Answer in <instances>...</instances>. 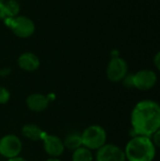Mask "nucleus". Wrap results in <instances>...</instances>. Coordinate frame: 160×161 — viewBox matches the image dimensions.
Masks as SVG:
<instances>
[{
	"label": "nucleus",
	"instance_id": "7",
	"mask_svg": "<svg viewBox=\"0 0 160 161\" xmlns=\"http://www.w3.org/2000/svg\"><path fill=\"white\" fill-rule=\"evenodd\" d=\"M157 76L152 70H141L133 75L134 88L140 91H149L157 84Z\"/></svg>",
	"mask_w": 160,
	"mask_h": 161
},
{
	"label": "nucleus",
	"instance_id": "21",
	"mask_svg": "<svg viewBox=\"0 0 160 161\" xmlns=\"http://www.w3.org/2000/svg\"><path fill=\"white\" fill-rule=\"evenodd\" d=\"M154 62H155V65H156L157 69L158 71H160V51L156 55L155 59H154Z\"/></svg>",
	"mask_w": 160,
	"mask_h": 161
},
{
	"label": "nucleus",
	"instance_id": "17",
	"mask_svg": "<svg viewBox=\"0 0 160 161\" xmlns=\"http://www.w3.org/2000/svg\"><path fill=\"white\" fill-rule=\"evenodd\" d=\"M123 83H124V86L125 88H128V89H131V88H134V83H133V75H126L125 77L122 80Z\"/></svg>",
	"mask_w": 160,
	"mask_h": 161
},
{
	"label": "nucleus",
	"instance_id": "16",
	"mask_svg": "<svg viewBox=\"0 0 160 161\" xmlns=\"http://www.w3.org/2000/svg\"><path fill=\"white\" fill-rule=\"evenodd\" d=\"M10 98V92L5 87L0 86V105L7 104Z\"/></svg>",
	"mask_w": 160,
	"mask_h": 161
},
{
	"label": "nucleus",
	"instance_id": "9",
	"mask_svg": "<svg viewBox=\"0 0 160 161\" xmlns=\"http://www.w3.org/2000/svg\"><path fill=\"white\" fill-rule=\"evenodd\" d=\"M42 142L45 152L51 158H58L65 149L63 142L58 136L46 134L42 139Z\"/></svg>",
	"mask_w": 160,
	"mask_h": 161
},
{
	"label": "nucleus",
	"instance_id": "22",
	"mask_svg": "<svg viewBox=\"0 0 160 161\" xmlns=\"http://www.w3.org/2000/svg\"><path fill=\"white\" fill-rule=\"evenodd\" d=\"M8 161H26L25 158H21V157H17V158H10V159H8Z\"/></svg>",
	"mask_w": 160,
	"mask_h": 161
},
{
	"label": "nucleus",
	"instance_id": "24",
	"mask_svg": "<svg viewBox=\"0 0 160 161\" xmlns=\"http://www.w3.org/2000/svg\"><path fill=\"white\" fill-rule=\"evenodd\" d=\"M5 1H6V0H0V3H4Z\"/></svg>",
	"mask_w": 160,
	"mask_h": 161
},
{
	"label": "nucleus",
	"instance_id": "13",
	"mask_svg": "<svg viewBox=\"0 0 160 161\" xmlns=\"http://www.w3.org/2000/svg\"><path fill=\"white\" fill-rule=\"evenodd\" d=\"M64 143V147L69 149V150H76L79 147L82 146V138H81V134L80 133H76V132H72L70 133L66 138L65 141L63 142Z\"/></svg>",
	"mask_w": 160,
	"mask_h": 161
},
{
	"label": "nucleus",
	"instance_id": "3",
	"mask_svg": "<svg viewBox=\"0 0 160 161\" xmlns=\"http://www.w3.org/2000/svg\"><path fill=\"white\" fill-rule=\"evenodd\" d=\"M82 145L90 150H98L107 142L106 130L97 125L87 127L81 133Z\"/></svg>",
	"mask_w": 160,
	"mask_h": 161
},
{
	"label": "nucleus",
	"instance_id": "15",
	"mask_svg": "<svg viewBox=\"0 0 160 161\" xmlns=\"http://www.w3.org/2000/svg\"><path fill=\"white\" fill-rule=\"evenodd\" d=\"M9 17H15L20 12V4L17 0H7L4 2Z\"/></svg>",
	"mask_w": 160,
	"mask_h": 161
},
{
	"label": "nucleus",
	"instance_id": "14",
	"mask_svg": "<svg viewBox=\"0 0 160 161\" xmlns=\"http://www.w3.org/2000/svg\"><path fill=\"white\" fill-rule=\"evenodd\" d=\"M73 161H92L93 157L90 149L86 147H79L78 149L74 151L73 157H72Z\"/></svg>",
	"mask_w": 160,
	"mask_h": 161
},
{
	"label": "nucleus",
	"instance_id": "12",
	"mask_svg": "<svg viewBox=\"0 0 160 161\" xmlns=\"http://www.w3.org/2000/svg\"><path fill=\"white\" fill-rule=\"evenodd\" d=\"M22 134L25 138L34 142H37L39 140L42 141V139L46 135V133L42 131L39 125L34 124H27L24 125L22 128Z\"/></svg>",
	"mask_w": 160,
	"mask_h": 161
},
{
	"label": "nucleus",
	"instance_id": "8",
	"mask_svg": "<svg viewBox=\"0 0 160 161\" xmlns=\"http://www.w3.org/2000/svg\"><path fill=\"white\" fill-rule=\"evenodd\" d=\"M96 161H126L124 151L115 144H105L97 150Z\"/></svg>",
	"mask_w": 160,
	"mask_h": 161
},
{
	"label": "nucleus",
	"instance_id": "23",
	"mask_svg": "<svg viewBox=\"0 0 160 161\" xmlns=\"http://www.w3.org/2000/svg\"><path fill=\"white\" fill-rule=\"evenodd\" d=\"M45 161H60L58 158H49V159H47V160Z\"/></svg>",
	"mask_w": 160,
	"mask_h": 161
},
{
	"label": "nucleus",
	"instance_id": "25",
	"mask_svg": "<svg viewBox=\"0 0 160 161\" xmlns=\"http://www.w3.org/2000/svg\"><path fill=\"white\" fill-rule=\"evenodd\" d=\"M17 1H18V0H17Z\"/></svg>",
	"mask_w": 160,
	"mask_h": 161
},
{
	"label": "nucleus",
	"instance_id": "11",
	"mask_svg": "<svg viewBox=\"0 0 160 161\" xmlns=\"http://www.w3.org/2000/svg\"><path fill=\"white\" fill-rule=\"evenodd\" d=\"M40 59L39 58L31 53V52H25L20 55L18 58V65L19 67L26 72H34L40 67Z\"/></svg>",
	"mask_w": 160,
	"mask_h": 161
},
{
	"label": "nucleus",
	"instance_id": "18",
	"mask_svg": "<svg viewBox=\"0 0 160 161\" xmlns=\"http://www.w3.org/2000/svg\"><path fill=\"white\" fill-rule=\"evenodd\" d=\"M151 140L156 147L160 148V128L151 136Z\"/></svg>",
	"mask_w": 160,
	"mask_h": 161
},
{
	"label": "nucleus",
	"instance_id": "20",
	"mask_svg": "<svg viewBox=\"0 0 160 161\" xmlns=\"http://www.w3.org/2000/svg\"><path fill=\"white\" fill-rule=\"evenodd\" d=\"M11 73V69L10 68H2L0 70V76H7Z\"/></svg>",
	"mask_w": 160,
	"mask_h": 161
},
{
	"label": "nucleus",
	"instance_id": "4",
	"mask_svg": "<svg viewBox=\"0 0 160 161\" xmlns=\"http://www.w3.org/2000/svg\"><path fill=\"white\" fill-rule=\"evenodd\" d=\"M5 25L10 28L13 33L19 38H28L35 32V25L31 19L26 16L17 15L4 20Z\"/></svg>",
	"mask_w": 160,
	"mask_h": 161
},
{
	"label": "nucleus",
	"instance_id": "10",
	"mask_svg": "<svg viewBox=\"0 0 160 161\" xmlns=\"http://www.w3.org/2000/svg\"><path fill=\"white\" fill-rule=\"evenodd\" d=\"M49 99L46 95L41 93H33L26 98L27 108L34 112H41L49 106Z\"/></svg>",
	"mask_w": 160,
	"mask_h": 161
},
{
	"label": "nucleus",
	"instance_id": "1",
	"mask_svg": "<svg viewBox=\"0 0 160 161\" xmlns=\"http://www.w3.org/2000/svg\"><path fill=\"white\" fill-rule=\"evenodd\" d=\"M132 129L138 136L150 137L160 128V105L154 100H142L131 112Z\"/></svg>",
	"mask_w": 160,
	"mask_h": 161
},
{
	"label": "nucleus",
	"instance_id": "19",
	"mask_svg": "<svg viewBox=\"0 0 160 161\" xmlns=\"http://www.w3.org/2000/svg\"><path fill=\"white\" fill-rule=\"evenodd\" d=\"M7 18H9L8 13L7 11L6 6L4 3H0V20H6Z\"/></svg>",
	"mask_w": 160,
	"mask_h": 161
},
{
	"label": "nucleus",
	"instance_id": "6",
	"mask_svg": "<svg viewBox=\"0 0 160 161\" xmlns=\"http://www.w3.org/2000/svg\"><path fill=\"white\" fill-rule=\"evenodd\" d=\"M128 72V66L126 61L120 58H112L107 68V76L112 82L122 81Z\"/></svg>",
	"mask_w": 160,
	"mask_h": 161
},
{
	"label": "nucleus",
	"instance_id": "5",
	"mask_svg": "<svg viewBox=\"0 0 160 161\" xmlns=\"http://www.w3.org/2000/svg\"><path fill=\"white\" fill-rule=\"evenodd\" d=\"M22 149V142L15 135L9 134L0 139V155L8 159L19 157Z\"/></svg>",
	"mask_w": 160,
	"mask_h": 161
},
{
	"label": "nucleus",
	"instance_id": "2",
	"mask_svg": "<svg viewBox=\"0 0 160 161\" xmlns=\"http://www.w3.org/2000/svg\"><path fill=\"white\" fill-rule=\"evenodd\" d=\"M156 148L150 137L136 136L131 138L124 151L127 161H153Z\"/></svg>",
	"mask_w": 160,
	"mask_h": 161
}]
</instances>
